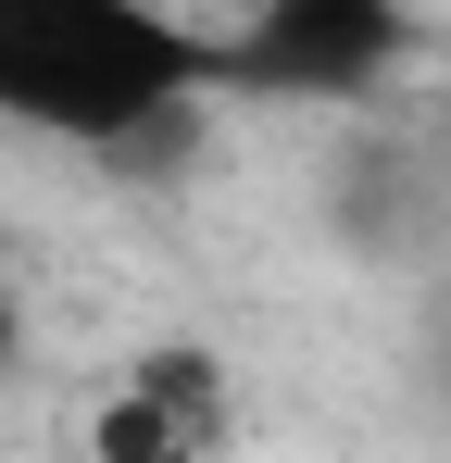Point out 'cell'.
Listing matches in <instances>:
<instances>
[{
    "mask_svg": "<svg viewBox=\"0 0 451 463\" xmlns=\"http://www.w3.org/2000/svg\"><path fill=\"white\" fill-rule=\"evenodd\" d=\"M326 238L351 250V263H414L427 238H439V163L427 151H389V138H364V151L326 175Z\"/></svg>",
    "mask_w": 451,
    "mask_h": 463,
    "instance_id": "obj_4",
    "label": "cell"
},
{
    "mask_svg": "<svg viewBox=\"0 0 451 463\" xmlns=\"http://www.w3.org/2000/svg\"><path fill=\"white\" fill-rule=\"evenodd\" d=\"M214 88V38H188L150 0H0V126L113 151L126 126Z\"/></svg>",
    "mask_w": 451,
    "mask_h": 463,
    "instance_id": "obj_1",
    "label": "cell"
},
{
    "mask_svg": "<svg viewBox=\"0 0 451 463\" xmlns=\"http://www.w3.org/2000/svg\"><path fill=\"white\" fill-rule=\"evenodd\" d=\"M427 51L414 0H251L214 38V100H264V113H364L401 88Z\"/></svg>",
    "mask_w": 451,
    "mask_h": 463,
    "instance_id": "obj_2",
    "label": "cell"
},
{
    "mask_svg": "<svg viewBox=\"0 0 451 463\" xmlns=\"http://www.w3.org/2000/svg\"><path fill=\"white\" fill-rule=\"evenodd\" d=\"M238 451V376L201 338H163L88 413V463H226Z\"/></svg>",
    "mask_w": 451,
    "mask_h": 463,
    "instance_id": "obj_3",
    "label": "cell"
},
{
    "mask_svg": "<svg viewBox=\"0 0 451 463\" xmlns=\"http://www.w3.org/2000/svg\"><path fill=\"white\" fill-rule=\"evenodd\" d=\"M25 376V301H13V276H0V388Z\"/></svg>",
    "mask_w": 451,
    "mask_h": 463,
    "instance_id": "obj_5",
    "label": "cell"
},
{
    "mask_svg": "<svg viewBox=\"0 0 451 463\" xmlns=\"http://www.w3.org/2000/svg\"><path fill=\"white\" fill-rule=\"evenodd\" d=\"M439 151H451V76H439Z\"/></svg>",
    "mask_w": 451,
    "mask_h": 463,
    "instance_id": "obj_6",
    "label": "cell"
}]
</instances>
